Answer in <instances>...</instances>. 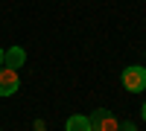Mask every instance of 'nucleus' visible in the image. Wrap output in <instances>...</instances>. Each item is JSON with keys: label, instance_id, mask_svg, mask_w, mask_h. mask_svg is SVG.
<instances>
[{"label": "nucleus", "instance_id": "obj_1", "mask_svg": "<svg viewBox=\"0 0 146 131\" xmlns=\"http://www.w3.org/2000/svg\"><path fill=\"white\" fill-rule=\"evenodd\" d=\"M123 88L131 90V93H140L146 90V67H126L123 70Z\"/></svg>", "mask_w": 146, "mask_h": 131}, {"label": "nucleus", "instance_id": "obj_2", "mask_svg": "<svg viewBox=\"0 0 146 131\" xmlns=\"http://www.w3.org/2000/svg\"><path fill=\"white\" fill-rule=\"evenodd\" d=\"M88 122H91V131H117L120 122H117V117L111 111H105V108H96L91 117H88Z\"/></svg>", "mask_w": 146, "mask_h": 131}, {"label": "nucleus", "instance_id": "obj_3", "mask_svg": "<svg viewBox=\"0 0 146 131\" xmlns=\"http://www.w3.org/2000/svg\"><path fill=\"white\" fill-rule=\"evenodd\" d=\"M21 88V76L15 67H0V96H12V93H18Z\"/></svg>", "mask_w": 146, "mask_h": 131}, {"label": "nucleus", "instance_id": "obj_4", "mask_svg": "<svg viewBox=\"0 0 146 131\" xmlns=\"http://www.w3.org/2000/svg\"><path fill=\"white\" fill-rule=\"evenodd\" d=\"M23 61H27V53H23L21 47H12V50H6V58H3L6 67H15V70H18Z\"/></svg>", "mask_w": 146, "mask_h": 131}, {"label": "nucleus", "instance_id": "obj_5", "mask_svg": "<svg viewBox=\"0 0 146 131\" xmlns=\"http://www.w3.org/2000/svg\"><path fill=\"white\" fill-rule=\"evenodd\" d=\"M64 128H67V131H91V122H88V117H85V114H73V117H67Z\"/></svg>", "mask_w": 146, "mask_h": 131}, {"label": "nucleus", "instance_id": "obj_6", "mask_svg": "<svg viewBox=\"0 0 146 131\" xmlns=\"http://www.w3.org/2000/svg\"><path fill=\"white\" fill-rule=\"evenodd\" d=\"M117 131H137V128H135V122H120Z\"/></svg>", "mask_w": 146, "mask_h": 131}, {"label": "nucleus", "instance_id": "obj_7", "mask_svg": "<svg viewBox=\"0 0 146 131\" xmlns=\"http://www.w3.org/2000/svg\"><path fill=\"white\" fill-rule=\"evenodd\" d=\"M3 58H6V50H3V47H0V67H3Z\"/></svg>", "mask_w": 146, "mask_h": 131}, {"label": "nucleus", "instance_id": "obj_8", "mask_svg": "<svg viewBox=\"0 0 146 131\" xmlns=\"http://www.w3.org/2000/svg\"><path fill=\"white\" fill-rule=\"evenodd\" d=\"M140 114H143V120H146V105H143V111H140Z\"/></svg>", "mask_w": 146, "mask_h": 131}]
</instances>
